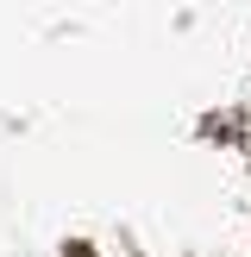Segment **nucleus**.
Segmentation results:
<instances>
[{"instance_id": "obj_1", "label": "nucleus", "mask_w": 251, "mask_h": 257, "mask_svg": "<svg viewBox=\"0 0 251 257\" xmlns=\"http://www.w3.org/2000/svg\"><path fill=\"white\" fill-rule=\"evenodd\" d=\"M69 257H94V251H88V245H69Z\"/></svg>"}]
</instances>
